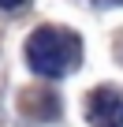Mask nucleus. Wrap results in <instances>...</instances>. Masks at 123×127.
<instances>
[{
  "mask_svg": "<svg viewBox=\"0 0 123 127\" xmlns=\"http://www.w3.org/2000/svg\"><path fill=\"white\" fill-rule=\"evenodd\" d=\"M26 64L41 79H64L82 64V41L71 30L60 26H37L26 37Z\"/></svg>",
  "mask_w": 123,
  "mask_h": 127,
  "instance_id": "f257e3e1",
  "label": "nucleus"
},
{
  "mask_svg": "<svg viewBox=\"0 0 123 127\" xmlns=\"http://www.w3.org/2000/svg\"><path fill=\"white\" fill-rule=\"evenodd\" d=\"M86 120L90 127H123V94L112 86H101L86 101Z\"/></svg>",
  "mask_w": 123,
  "mask_h": 127,
  "instance_id": "f03ea898",
  "label": "nucleus"
},
{
  "mask_svg": "<svg viewBox=\"0 0 123 127\" xmlns=\"http://www.w3.org/2000/svg\"><path fill=\"white\" fill-rule=\"evenodd\" d=\"M26 0H0V11H19Z\"/></svg>",
  "mask_w": 123,
  "mask_h": 127,
  "instance_id": "7ed1b4c3",
  "label": "nucleus"
},
{
  "mask_svg": "<svg viewBox=\"0 0 123 127\" xmlns=\"http://www.w3.org/2000/svg\"><path fill=\"white\" fill-rule=\"evenodd\" d=\"M90 4H119V0H90Z\"/></svg>",
  "mask_w": 123,
  "mask_h": 127,
  "instance_id": "20e7f679",
  "label": "nucleus"
}]
</instances>
